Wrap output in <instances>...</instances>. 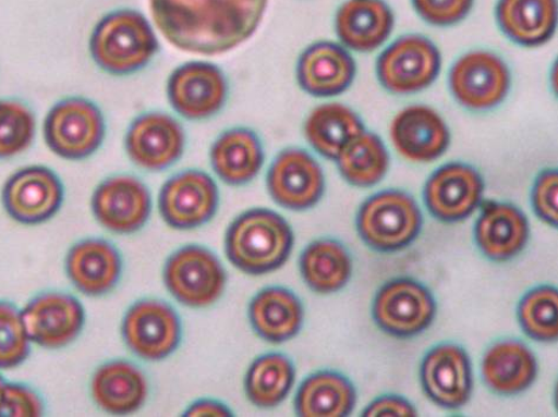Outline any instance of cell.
<instances>
[{
	"mask_svg": "<svg viewBox=\"0 0 558 417\" xmlns=\"http://www.w3.org/2000/svg\"><path fill=\"white\" fill-rule=\"evenodd\" d=\"M161 34L178 49L221 54L250 39L268 0H149Z\"/></svg>",
	"mask_w": 558,
	"mask_h": 417,
	"instance_id": "1",
	"label": "cell"
},
{
	"mask_svg": "<svg viewBox=\"0 0 558 417\" xmlns=\"http://www.w3.org/2000/svg\"><path fill=\"white\" fill-rule=\"evenodd\" d=\"M291 224L274 210L254 208L239 216L227 229L225 250L229 262L253 277L280 269L292 254Z\"/></svg>",
	"mask_w": 558,
	"mask_h": 417,
	"instance_id": "2",
	"label": "cell"
},
{
	"mask_svg": "<svg viewBox=\"0 0 558 417\" xmlns=\"http://www.w3.org/2000/svg\"><path fill=\"white\" fill-rule=\"evenodd\" d=\"M89 47L98 68L113 76H126L151 62L159 41L142 13L124 9L108 13L97 23Z\"/></svg>",
	"mask_w": 558,
	"mask_h": 417,
	"instance_id": "3",
	"label": "cell"
},
{
	"mask_svg": "<svg viewBox=\"0 0 558 417\" xmlns=\"http://www.w3.org/2000/svg\"><path fill=\"white\" fill-rule=\"evenodd\" d=\"M423 213L414 198L402 191H384L371 196L356 214L357 234L371 249L393 254L416 241Z\"/></svg>",
	"mask_w": 558,
	"mask_h": 417,
	"instance_id": "4",
	"label": "cell"
},
{
	"mask_svg": "<svg viewBox=\"0 0 558 417\" xmlns=\"http://www.w3.org/2000/svg\"><path fill=\"white\" fill-rule=\"evenodd\" d=\"M101 109L83 97H68L48 112L43 134L49 149L68 161H82L94 155L106 137Z\"/></svg>",
	"mask_w": 558,
	"mask_h": 417,
	"instance_id": "5",
	"label": "cell"
},
{
	"mask_svg": "<svg viewBox=\"0 0 558 417\" xmlns=\"http://www.w3.org/2000/svg\"><path fill=\"white\" fill-rule=\"evenodd\" d=\"M436 314L437 302L432 291L410 278L386 282L372 305L378 328L397 339L421 335L434 323Z\"/></svg>",
	"mask_w": 558,
	"mask_h": 417,
	"instance_id": "6",
	"label": "cell"
},
{
	"mask_svg": "<svg viewBox=\"0 0 558 417\" xmlns=\"http://www.w3.org/2000/svg\"><path fill=\"white\" fill-rule=\"evenodd\" d=\"M163 280L170 295L181 305L206 308L222 296L227 275L216 254L190 244L169 256Z\"/></svg>",
	"mask_w": 558,
	"mask_h": 417,
	"instance_id": "7",
	"label": "cell"
},
{
	"mask_svg": "<svg viewBox=\"0 0 558 417\" xmlns=\"http://www.w3.org/2000/svg\"><path fill=\"white\" fill-rule=\"evenodd\" d=\"M440 66V52L430 39L408 35L381 52L377 75L386 90L412 95L428 88L437 79Z\"/></svg>",
	"mask_w": 558,
	"mask_h": 417,
	"instance_id": "8",
	"label": "cell"
},
{
	"mask_svg": "<svg viewBox=\"0 0 558 417\" xmlns=\"http://www.w3.org/2000/svg\"><path fill=\"white\" fill-rule=\"evenodd\" d=\"M449 84L458 103L469 110L486 111L504 102L510 90L511 75L499 56L476 50L457 60Z\"/></svg>",
	"mask_w": 558,
	"mask_h": 417,
	"instance_id": "9",
	"label": "cell"
},
{
	"mask_svg": "<svg viewBox=\"0 0 558 417\" xmlns=\"http://www.w3.org/2000/svg\"><path fill=\"white\" fill-rule=\"evenodd\" d=\"M126 347L146 361H161L180 346L182 324L163 301L142 299L126 311L122 323Z\"/></svg>",
	"mask_w": 558,
	"mask_h": 417,
	"instance_id": "10",
	"label": "cell"
},
{
	"mask_svg": "<svg viewBox=\"0 0 558 417\" xmlns=\"http://www.w3.org/2000/svg\"><path fill=\"white\" fill-rule=\"evenodd\" d=\"M2 200L12 220L37 225L48 222L61 210L64 186L51 169L26 167L14 172L5 182Z\"/></svg>",
	"mask_w": 558,
	"mask_h": 417,
	"instance_id": "11",
	"label": "cell"
},
{
	"mask_svg": "<svg viewBox=\"0 0 558 417\" xmlns=\"http://www.w3.org/2000/svg\"><path fill=\"white\" fill-rule=\"evenodd\" d=\"M220 193L216 181L202 170H184L170 177L159 196L163 221L178 230L203 226L216 216Z\"/></svg>",
	"mask_w": 558,
	"mask_h": 417,
	"instance_id": "12",
	"label": "cell"
},
{
	"mask_svg": "<svg viewBox=\"0 0 558 417\" xmlns=\"http://www.w3.org/2000/svg\"><path fill=\"white\" fill-rule=\"evenodd\" d=\"M267 189L278 206L292 211L308 210L324 196L323 168L306 150L286 149L269 167Z\"/></svg>",
	"mask_w": 558,
	"mask_h": 417,
	"instance_id": "13",
	"label": "cell"
},
{
	"mask_svg": "<svg viewBox=\"0 0 558 417\" xmlns=\"http://www.w3.org/2000/svg\"><path fill=\"white\" fill-rule=\"evenodd\" d=\"M420 376L426 396L445 409L463 408L474 391L470 356L456 343H440L428 351Z\"/></svg>",
	"mask_w": 558,
	"mask_h": 417,
	"instance_id": "14",
	"label": "cell"
},
{
	"mask_svg": "<svg viewBox=\"0 0 558 417\" xmlns=\"http://www.w3.org/2000/svg\"><path fill=\"white\" fill-rule=\"evenodd\" d=\"M167 94L170 106L180 116L203 121L223 108L228 83L219 66L208 62H190L170 75Z\"/></svg>",
	"mask_w": 558,
	"mask_h": 417,
	"instance_id": "15",
	"label": "cell"
},
{
	"mask_svg": "<svg viewBox=\"0 0 558 417\" xmlns=\"http://www.w3.org/2000/svg\"><path fill=\"white\" fill-rule=\"evenodd\" d=\"M95 219L109 232L131 235L148 222L153 200L148 186L135 176H112L99 184L92 198Z\"/></svg>",
	"mask_w": 558,
	"mask_h": 417,
	"instance_id": "16",
	"label": "cell"
},
{
	"mask_svg": "<svg viewBox=\"0 0 558 417\" xmlns=\"http://www.w3.org/2000/svg\"><path fill=\"white\" fill-rule=\"evenodd\" d=\"M484 181L480 172L461 162L438 168L424 188L425 206L435 219L456 223L470 218L482 204Z\"/></svg>",
	"mask_w": 558,
	"mask_h": 417,
	"instance_id": "17",
	"label": "cell"
},
{
	"mask_svg": "<svg viewBox=\"0 0 558 417\" xmlns=\"http://www.w3.org/2000/svg\"><path fill=\"white\" fill-rule=\"evenodd\" d=\"M21 314L28 339L48 349H60L74 342L85 323L81 302L61 292L36 296Z\"/></svg>",
	"mask_w": 558,
	"mask_h": 417,
	"instance_id": "18",
	"label": "cell"
},
{
	"mask_svg": "<svg viewBox=\"0 0 558 417\" xmlns=\"http://www.w3.org/2000/svg\"><path fill=\"white\" fill-rule=\"evenodd\" d=\"M184 147L182 125L163 112L141 114L125 135L129 158L146 171H162L173 165L183 155Z\"/></svg>",
	"mask_w": 558,
	"mask_h": 417,
	"instance_id": "19",
	"label": "cell"
},
{
	"mask_svg": "<svg viewBox=\"0 0 558 417\" xmlns=\"http://www.w3.org/2000/svg\"><path fill=\"white\" fill-rule=\"evenodd\" d=\"M390 133L397 151L411 162H434L450 146L447 123L437 111L425 106H411L398 112Z\"/></svg>",
	"mask_w": 558,
	"mask_h": 417,
	"instance_id": "20",
	"label": "cell"
},
{
	"mask_svg": "<svg viewBox=\"0 0 558 417\" xmlns=\"http://www.w3.org/2000/svg\"><path fill=\"white\" fill-rule=\"evenodd\" d=\"M356 74L353 57L333 41H318L300 56L296 78L305 93L314 97H335L345 93Z\"/></svg>",
	"mask_w": 558,
	"mask_h": 417,
	"instance_id": "21",
	"label": "cell"
},
{
	"mask_svg": "<svg viewBox=\"0 0 558 417\" xmlns=\"http://www.w3.org/2000/svg\"><path fill=\"white\" fill-rule=\"evenodd\" d=\"M68 278L87 296H104L118 285L123 270L120 252L104 238H87L75 244L66 256Z\"/></svg>",
	"mask_w": 558,
	"mask_h": 417,
	"instance_id": "22",
	"label": "cell"
},
{
	"mask_svg": "<svg viewBox=\"0 0 558 417\" xmlns=\"http://www.w3.org/2000/svg\"><path fill=\"white\" fill-rule=\"evenodd\" d=\"M531 237L525 213L509 204L488 203L475 224V241L481 253L495 262L519 256Z\"/></svg>",
	"mask_w": 558,
	"mask_h": 417,
	"instance_id": "23",
	"label": "cell"
},
{
	"mask_svg": "<svg viewBox=\"0 0 558 417\" xmlns=\"http://www.w3.org/2000/svg\"><path fill=\"white\" fill-rule=\"evenodd\" d=\"M482 378L492 392L514 396L531 388L538 376L535 354L525 343L506 339L497 341L484 353Z\"/></svg>",
	"mask_w": 558,
	"mask_h": 417,
	"instance_id": "24",
	"label": "cell"
},
{
	"mask_svg": "<svg viewBox=\"0 0 558 417\" xmlns=\"http://www.w3.org/2000/svg\"><path fill=\"white\" fill-rule=\"evenodd\" d=\"M393 26L392 10L383 0H348L336 16V32L342 45L357 52L381 47Z\"/></svg>",
	"mask_w": 558,
	"mask_h": 417,
	"instance_id": "25",
	"label": "cell"
},
{
	"mask_svg": "<svg viewBox=\"0 0 558 417\" xmlns=\"http://www.w3.org/2000/svg\"><path fill=\"white\" fill-rule=\"evenodd\" d=\"M248 318L257 336L280 344L292 340L302 330L305 310L292 291L268 286L251 301Z\"/></svg>",
	"mask_w": 558,
	"mask_h": 417,
	"instance_id": "26",
	"label": "cell"
},
{
	"mask_svg": "<svg viewBox=\"0 0 558 417\" xmlns=\"http://www.w3.org/2000/svg\"><path fill=\"white\" fill-rule=\"evenodd\" d=\"M148 381L143 371L124 359L99 367L92 380L95 404L112 415H129L146 404Z\"/></svg>",
	"mask_w": 558,
	"mask_h": 417,
	"instance_id": "27",
	"label": "cell"
},
{
	"mask_svg": "<svg viewBox=\"0 0 558 417\" xmlns=\"http://www.w3.org/2000/svg\"><path fill=\"white\" fill-rule=\"evenodd\" d=\"M265 162L262 140L247 127H233L222 133L210 149V163L216 174L228 185L252 182Z\"/></svg>",
	"mask_w": 558,
	"mask_h": 417,
	"instance_id": "28",
	"label": "cell"
},
{
	"mask_svg": "<svg viewBox=\"0 0 558 417\" xmlns=\"http://www.w3.org/2000/svg\"><path fill=\"white\" fill-rule=\"evenodd\" d=\"M496 19L502 32L518 45H546L556 32V0H499Z\"/></svg>",
	"mask_w": 558,
	"mask_h": 417,
	"instance_id": "29",
	"label": "cell"
},
{
	"mask_svg": "<svg viewBox=\"0 0 558 417\" xmlns=\"http://www.w3.org/2000/svg\"><path fill=\"white\" fill-rule=\"evenodd\" d=\"M356 405L353 383L342 373L322 370L300 384L294 407L303 417H345Z\"/></svg>",
	"mask_w": 558,
	"mask_h": 417,
	"instance_id": "30",
	"label": "cell"
},
{
	"mask_svg": "<svg viewBox=\"0 0 558 417\" xmlns=\"http://www.w3.org/2000/svg\"><path fill=\"white\" fill-rule=\"evenodd\" d=\"M299 268L311 291L330 295L348 285L353 262L343 244L337 240L322 238L310 243L300 255Z\"/></svg>",
	"mask_w": 558,
	"mask_h": 417,
	"instance_id": "31",
	"label": "cell"
},
{
	"mask_svg": "<svg viewBox=\"0 0 558 417\" xmlns=\"http://www.w3.org/2000/svg\"><path fill=\"white\" fill-rule=\"evenodd\" d=\"M363 132L365 126L362 119L351 108L340 103H327L314 109L305 123V136L311 147L332 161Z\"/></svg>",
	"mask_w": 558,
	"mask_h": 417,
	"instance_id": "32",
	"label": "cell"
},
{
	"mask_svg": "<svg viewBox=\"0 0 558 417\" xmlns=\"http://www.w3.org/2000/svg\"><path fill=\"white\" fill-rule=\"evenodd\" d=\"M295 367L280 353H269L254 359L245 378V392L256 407H278L292 391Z\"/></svg>",
	"mask_w": 558,
	"mask_h": 417,
	"instance_id": "33",
	"label": "cell"
},
{
	"mask_svg": "<svg viewBox=\"0 0 558 417\" xmlns=\"http://www.w3.org/2000/svg\"><path fill=\"white\" fill-rule=\"evenodd\" d=\"M336 162L343 180L357 188H369L388 174L390 155L379 136L363 132L341 150Z\"/></svg>",
	"mask_w": 558,
	"mask_h": 417,
	"instance_id": "34",
	"label": "cell"
},
{
	"mask_svg": "<svg viewBox=\"0 0 558 417\" xmlns=\"http://www.w3.org/2000/svg\"><path fill=\"white\" fill-rule=\"evenodd\" d=\"M523 332L531 339L549 343L557 340V291L553 285H539L527 292L518 310Z\"/></svg>",
	"mask_w": 558,
	"mask_h": 417,
	"instance_id": "35",
	"label": "cell"
},
{
	"mask_svg": "<svg viewBox=\"0 0 558 417\" xmlns=\"http://www.w3.org/2000/svg\"><path fill=\"white\" fill-rule=\"evenodd\" d=\"M37 133L35 112L17 99H0V161L33 146Z\"/></svg>",
	"mask_w": 558,
	"mask_h": 417,
	"instance_id": "36",
	"label": "cell"
},
{
	"mask_svg": "<svg viewBox=\"0 0 558 417\" xmlns=\"http://www.w3.org/2000/svg\"><path fill=\"white\" fill-rule=\"evenodd\" d=\"M31 339L21 311L7 301H0V369H13L31 355Z\"/></svg>",
	"mask_w": 558,
	"mask_h": 417,
	"instance_id": "37",
	"label": "cell"
},
{
	"mask_svg": "<svg viewBox=\"0 0 558 417\" xmlns=\"http://www.w3.org/2000/svg\"><path fill=\"white\" fill-rule=\"evenodd\" d=\"M412 2L420 16L436 26L460 23L474 7V0H412Z\"/></svg>",
	"mask_w": 558,
	"mask_h": 417,
	"instance_id": "38",
	"label": "cell"
},
{
	"mask_svg": "<svg viewBox=\"0 0 558 417\" xmlns=\"http://www.w3.org/2000/svg\"><path fill=\"white\" fill-rule=\"evenodd\" d=\"M45 413L39 395L22 383H5L0 416L37 417Z\"/></svg>",
	"mask_w": 558,
	"mask_h": 417,
	"instance_id": "39",
	"label": "cell"
},
{
	"mask_svg": "<svg viewBox=\"0 0 558 417\" xmlns=\"http://www.w3.org/2000/svg\"><path fill=\"white\" fill-rule=\"evenodd\" d=\"M535 213L547 224L557 225V172L555 169L542 171L532 192Z\"/></svg>",
	"mask_w": 558,
	"mask_h": 417,
	"instance_id": "40",
	"label": "cell"
},
{
	"mask_svg": "<svg viewBox=\"0 0 558 417\" xmlns=\"http://www.w3.org/2000/svg\"><path fill=\"white\" fill-rule=\"evenodd\" d=\"M418 412L411 402L398 395H384L371 404L363 412V416L366 417H386V416H399V417H412L417 416Z\"/></svg>",
	"mask_w": 558,
	"mask_h": 417,
	"instance_id": "41",
	"label": "cell"
},
{
	"mask_svg": "<svg viewBox=\"0 0 558 417\" xmlns=\"http://www.w3.org/2000/svg\"><path fill=\"white\" fill-rule=\"evenodd\" d=\"M184 416H233V412L229 409L222 402L217 400H198L187 410Z\"/></svg>",
	"mask_w": 558,
	"mask_h": 417,
	"instance_id": "42",
	"label": "cell"
},
{
	"mask_svg": "<svg viewBox=\"0 0 558 417\" xmlns=\"http://www.w3.org/2000/svg\"><path fill=\"white\" fill-rule=\"evenodd\" d=\"M5 381L2 377H0V408H2V401H3V394H4V388H5Z\"/></svg>",
	"mask_w": 558,
	"mask_h": 417,
	"instance_id": "43",
	"label": "cell"
}]
</instances>
